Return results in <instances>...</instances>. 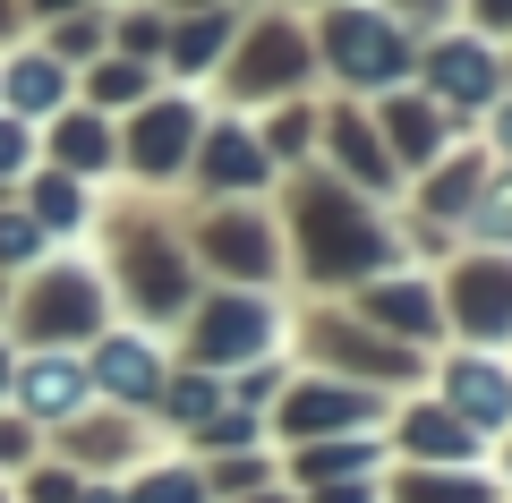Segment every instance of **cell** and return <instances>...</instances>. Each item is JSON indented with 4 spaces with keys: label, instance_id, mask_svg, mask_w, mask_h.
Masks as SVG:
<instances>
[{
    "label": "cell",
    "instance_id": "cell-9",
    "mask_svg": "<svg viewBox=\"0 0 512 503\" xmlns=\"http://www.w3.org/2000/svg\"><path fill=\"white\" fill-rule=\"evenodd\" d=\"M461 316L470 324H504L512 316V282L504 273H470V282H461Z\"/></svg>",
    "mask_w": 512,
    "mask_h": 503
},
{
    "label": "cell",
    "instance_id": "cell-22",
    "mask_svg": "<svg viewBox=\"0 0 512 503\" xmlns=\"http://www.w3.org/2000/svg\"><path fill=\"white\" fill-rule=\"evenodd\" d=\"M35 248V231H26V222H0V256H26Z\"/></svg>",
    "mask_w": 512,
    "mask_h": 503
},
{
    "label": "cell",
    "instance_id": "cell-4",
    "mask_svg": "<svg viewBox=\"0 0 512 503\" xmlns=\"http://www.w3.org/2000/svg\"><path fill=\"white\" fill-rule=\"evenodd\" d=\"M436 86L453 94V103H478V94L495 86V60L470 52V43H444V52H436Z\"/></svg>",
    "mask_w": 512,
    "mask_h": 503
},
{
    "label": "cell",
    "instance_id": "cell-15",
    "mask_svg": "<svg viewBox=\"0 0 512 503\" xmlns=\"http://www.w3.org/2000/svg\"><path fill=\"white\" fill-rule=\"evenodd\" d=\"M410 495H419V503H487V486H478V478H419Z\"/></svg>",
    "mask_w": 512,
    "mask_h": 503
},
{
    "label": "cell",
    "instance_id": "cell-26",
    "mask_svg": "<svg viewBox=\"0 0 512 503\" xmlns=\"http://www.w3.org/2000/svg\"><path fill=\"white\" fill-rule=\"evenodd\" d=\"M0 376H9V359H0Z\"/></svg>",
    "mask_w": 512,
    "mask_h": 503
},
{
    "label": "cell",
    "instance_id": "cell-14",
    "mask_svg": "<svg viewBox=\"0 0 512 503\" xmlns=\"http://www.w3.org/2000/svg\"><path fill=\"white\" fill-rule=\"evenodd\" d=\"M376 316H393V324H419V333H427V324H436V307H427V290H384V299H376Z\"/></svg>",
    "mask_w": 512,
    "mask_h": 503
},
{
    "label": "cell",
    "instance_id": "cell-1",
    "mask_svg": "<svg viewBox=\"0 0 512 503\" xmlns=\"http://www.w3.org/2000/svg\"><path fill=\"white\" fill-rule=\"evenodd\" d=\"M333 60L359 86H384V77H402V35L384 18H367V9H350V18H333Z\"/></svg>",
    "mask_w": 512,
    "mask_h": 503
},
{
    "label": "cell",
    "instance_id": "cell-21",
    "mask_svg": "<svg viewBox=\"0 0 512 503\" xmlns=\"http://www.w3.org/2000/svg\"><path fill=\"white\" fill-rule=\"evenodd\" d=\"M94 86H103L111 103H120V94H137V86H146V77H137V69H103V77H94Z\"/></svg>",
    "mask_w": 512,
    "mask_h": 503
},
{
    "label": "cell",
    "instance_id": "cell-24",
    "mask_svg": "<svg viewBox=\"0 0 512 503\" xmlns=\"http://www.w3.org/2000/svg\"><path fill=\"white\" fill-rule=\"evenodd\" d=\"M495 137H504V154H512V111H504V120H495Z\"/></svg>",
    "mask_w": 512,
    "mask_h": 503
},
{
    "label": "cell",
    "instance_id": "cell-11",
    "mask_svg": "<svg viewBox=\"0 0 512 503\" xmlns=\"http://www.w3.org/2000/svg\"><path fill=\"white\" fill-rule=\"evenodd\" d=\"M291 69H299V43L265 35V43H256V77H248V86H282V77H291Z\"/></svg>",
    "mask_w": 512,
    "mask_h": 503
},
{
    "label": "cell",
    "instance_id": "cell-6",
    "mask_svg": "<svg viewBox=\"0 0 512 503\" xmlns=\"http://www.w3.org/2000/svg\"><path fill=\"white\" fill-rule=\"evenodd\" d=\"M26 401L35 410H69V401H86V376L69 359H43V367H26Z\"/></svg>",
    "mask_w": 512,
    "mask_h": 503
},
{
    "label": "cell",
    "instance_id": "cell-12",
    "mask_svg": "<svg viewBox=\"0 0 512 503\" xmlns=\"http://www.w3.org/2000/svg\"><path fill=\"white\" fill-rule=\"evenodd\" d=\"M35 214H43V222H60V231H69V222H86V188L52 180V188H43V197H35Z\"/></svg>",
    "mask_w": 512,
    "mask_h": 503
},
{
    "label": "cell",
    "instance_id": "cell-20",
    "mask_svg": "<svg viewBox=\"0 0 512 503\" xmlns=\"http://www.w3.org/2000/svg\"><path fill=\"white\" fill-rule=\"evenodd\" d=\"M487 231H495V239H512V180L487 197Z\"/></svg>",
    "mask_w": 512,
    "mask_h": 503
},
{
    "label": "cell",
    "instance_id": "cell-8",
    "mask_svg": "<svg viewBox=\"0 0 512 503\" xmlns=\"http://www.w3.org/2000/svg\"><path fill=\"white\" fill-rule=\"evenodd\" d=\"M359 410H367L359 393H299L282 427H350V418H359Z\"/></svg>",
    "mask_w": 512,
    "mask_h": 503
},
{
    "label": "cell",
    "instance_id": "cell-10",
    "mask_svg": "<svg viewBox=\"0 0 512 503\" xmlns=\"http://www.w3.org/2000/svg\"><path fill=\"white\" fill-rule=\"evenodd\" d=\"M94 316V290H77V273H60V290L35 307V333H60V324H86Z\"/></svg>",
    "mask_w": 512,
    "mask_h": 503
},
{
    "label": "cell",
    "instance_id": "cell-19",
    "mask_svg": "<svg viewBox=\"0 0 512 503\" xmlns=\"http://www.w3.org/2000/svg\"><path fill=\"white\" fill-rule=\"evenodd\" d=\"M18 94H26V103H52L60 77H52V69H18Z\"/></svg>",
    "mask_w": 512,
    "mask_h": 503
},
{
    "label": "cell",
    "instance_id": "cell-3",
    "mask_svg": "<svg viewBox=\"0 0 512 503\" xmlns=\"http://www.w3.org/2000/svg\"><path fill=\"white\" fill-rule=\"evenodd\" d=\"M453 401H461V418L470 427H504L512 418V376H495V367H453Z\"/></svg>",
    "mask_w": 512,
    "mask_h": 503
},
{
    "label": "cell",
    "instance_id": "cell-16",
    "mask_svg": "<svg viewBox=\"0 0 512 503\" xmlns=\"http://www.w3.org/2000/svg\"><path fill=\"white\" fill-rule=\"evenodd\" d=\"M214 248L231 256V265H256V256H265V239H256V222H222V231H214Z\"/></svg>",
    "mask_w": 512,
    "mask_h": 503
},
{
    "label": "cell",
    "instance_id": "cell-7",
    "mask_svg": "<svg viewBox=\"0 0 512 503\" xmlns=\"http://www.w3.org/2000/svg\"><path fill=\"white\" fill-rule=\"evenodd\" d=\"M180 137H188L180 111H154V120L137 128V162H146V171H171V162H180Z\"/></svg>",
    "mask_w": 512,
    "mask_h": 503
},
{
    "label": "cell",
    "instance_id": "cell-18",
    "mask_svg": "<svg viewBox=\"0 0 512 503\" xmlns=\"http://www.w3.org/2000/svg\"><path fill=\"white\" fill-rule=\"evenodd\" d=\"M154 503H197V478H180V469H163V478H146Z\"/></svg>",
    "mask_w": 512,
    "mask_h": 503
},
{
    "label": "cell",
    "instance_id": "cell-17",
    "mask_svg": "<svg viewBox=\"0 0 512 503\" xmlns=\"http://www.w3.org/2000/svg\"><path fill=\"white\" fill-rule=\"evenodd\" d=\"M60 154L94 171V162H103V128H94V120H69V128H60Z\"/></svg>",
    "mask_w": 512,
    "mask_h": 503
},
{
    "label": "cell",
    "instance_id": "cell-13",
    "mask_svg": "<svg viewBox=\"0 0 512 503\" xmlns=\"http://www.w3.org/2000/svg\"><path fill=\"white\" fill-rule=\"evenodd\" d=\"M393 137H402V154H410V162L436 154V120H427V111H393Z\"/></svg>",
    "mask_w": 512,
    "mask_h": 503
},
{
    "label": "cell",
    "instance_id": "cell-25",
    "mask_svg": "<svg viewBox=\"0 0 512 503\" xmlns=\"http://www.w3.org/2000/svg\"><path fill=\"white\" fill-rule=\"evenodd\" d=\"M487 18H512V0H487Z\"/></svg>",
    "mask_w": 512,
    "mask_h": 503
},
{
    "label": "cell",
    "instance_id": "cell-2",
    "mask_svg": "<svg viewBox=\"0 0 512 503\" xmlns=\"http://www.w3.org/2000/svg\"><path fill=\"white\" fill-rule=\"evenodd\" d=\"M265 333H274V316H265L256 299H222V307H205V324H197L205 367H214V359H248V350L265 342Z\"/></svg>",
    "mask_w": 512,
    "mask_h": 503
},
{
    "label": "cell",
    "instance_id": "cell-23",
    "mask_svg": "<svg viewBox=\"0 0 512 503\" xmlns=\"http://www.w3.org/2000/svg\"><path fill=\"white\" fill-rule=\"evenodd\" d=\"M18 154H26V145H18V128H0V171H18Z\"/></svg>",
    "mask_w": 512,
    "mask_h": 503
},
{
    "label": "cell",
    "instance_id": "cell-5",
    "mask_svg": "<svg viewBox=\"0 0 512 503\" xmlns=\"http://www.w3.org/2000/svg\"><path fill=\"white\" fill-rule=\"evenodd\" d=\"M103 384L137 401V393H154V384H163V367H154V350H137V342H111V350H103Z\"/></svg>",
    "mask_w": 512,
    "mask_h": 503
}]
</instances>
